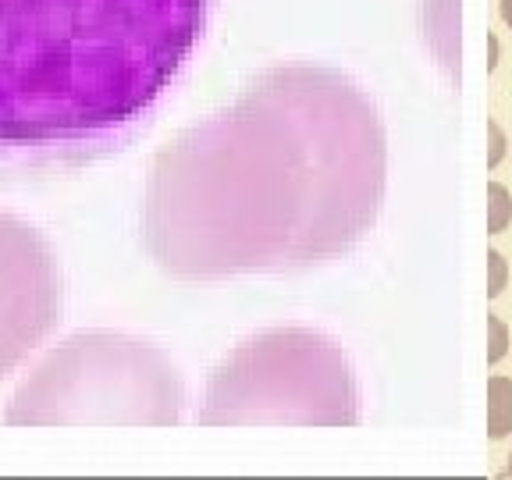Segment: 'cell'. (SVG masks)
<instances>
[{
    "label": "cell",
    "mask_w": 512,
    "mask_h": 480,
    "mask_svg": "<svg viewBox=\"0 0 512 480\" xmlns=\"http://www.w3.org/2000/svg\"><path fill=\"white\" fill-rule=\"evenodd\" d=\"M384 192L374 96L328 64L285 61L157 153L143 242L178 281L306 271L374 232Z\"/></svg>",
    "instance_id": "6da1fadb"
},
{
    "label": "cell",
    "mask_w": 512,
    "mask_h": 480,
    "mask_svg": "<svg viewBox=\"0 0 512 480\" xmlns=\"http://www.w3.org/2000/svg\"><path fill=\"white\" fill-rule=\"evenodd\" d=\"M217 0H0V182L68 175L146 128Z\"/></svg>",
    "instance_id": "7a4b0ae2"
},
{
    "label": "cell",
    "mask_w": 512,
    "mask_h": 480,
    "mask_svg": "<svg viewBox=\"0 0 512 480\" xmlns=\"http://www.w3.org/2000/svg\"><path fill=\"white\" fill-rule=\"evenodd\" d=\"M189 392L171 356L143 338L86 331L61 342L8 399V427H178Z\"/></svg>",
    "instance_id": "3957f363"
},
{
    "label": "cell",
    "mask_w": 512,
    "mask_h": 480,
    "mask_svg": "<svg viewBox=\"0 0 512 480\" xmlns=\"http://www.w3.org/2000/svg\"><path fill=\"white\" fill-rule=\"evenodd\" d=\"M360 420L349 356L313 328H271L235 345L196 409L203 427H356Z\"/></svg>",
    "instance_id": "277c9868"
},
{
    "label": "cell",
    "mask_w": 512,
    "mask_h": 480,
    "mask_svg": "<svg viewBox=\"0 0 512 480\" xmlns=\"http://www.w3.org/2000/svg\"><path fill=\"white\" fill-rule=\"evenodd\" d=\"M64 310V278L54 249L22 217L0 214V377H8Z\"/></svg>",
    "instance_id": "5b68a950"
},
{
    "label": "cell",
    "mask_w": 512,
    "mask_h": 480,
    "mask_svg": "<svg viewBox=\"0 0 512 480\" xmlns=\"http://www.w3.org/2000/svg\"><path fill=\"white\" fill-rule=\"evenodd\" d=\"M420 18H424V40L434 61L459 86V0H424Z\"/></svg>",
    "instance_id": "8992f818"
},
{
    "label": "cell",
    "mask_w": 512,
    "mask_h": 480,
    "mask_svg": "<svg viewBox=\"0 0 512 480\" xmlns=\"http://www.w3.org/2000/svg\"><path fill=\"white\" fill-rule=\"evenodd\" d=\"M488 434L495 441L512 434V377H488Z\"/></svg>",
    "instance_id": "52a82bcc"
},
{
    "label": "cell",
    "mask_w": 512,
    "mask_h": 480,
    "mask_svg": "<svg viewBox=\"0 0 512 480\" xmlns=\"http://www.w3.org/2000/svg\"><path fill=\"white\" fill-rule=\"evenodd\" d=\"M512 224V192L502 182H488V235H502Z\"/></svg>",
    "instance_id": "ba28073f"
},
{
    "label": "cell",
    "mask_w": 512,
    "mask_h": 480,
    "mask_svg": "<svg viewBox=\"0 0 512 480\" xmlns=\"http://www.w3.org/2000/svg\"><path fill=\"white\" fill-rule=\"evenodd\" d=\"M509 345H512L509 324L498 313H488V363H502L509 356Z\"/></svg>",
    "instance_id": "9c48e42d"
},
{
    "label": "cell",
    "mask_w": 512,
    "mask_h": 480,
    "mask_svg": "<svg viewBox=\"0 0 512 480\" xmlns=\"http://www.w3.org/2000/svg\"><path fill=\"white\" fill-rule=\"evenodd\" d=\"M509 278H512V271H509V260H505L498 249H488V296L491 299H498L509 288Z\"/></svg>",
    "instance_id": "30bf717a"
},
{
    "label": "cell",
    "mask_w": 512,
    "mask_h": 480,
    "mask_svg": "<svg viewBox=\"0 0 512 480\" xmlns=\"http://www.w3.org/2000/svg\"><path fill=\"white\" fill-rule=\"evenodd\" d=\"M505 150H509V139H505L502 125H498V121L491 118V121H488V168H491V171H495L498 164H502Z\"/></svg>",
    "instance_id": "8fae6325"
},
{
    "label": "cell",
    "mask_w": 512,
    "mask_h": 480,
    "mask_svg": "<svg viewBox=\"0 0 512 480\" xmlns=\"http://www.w3.org/2000/svg\"><path fill=\"white\" fill-rule=\"evenodd\" d=\"M488 47H491V68H498V40H495V36H488Z\"/></svg>",
    "instance_id": "7c38bea8"
},
{
    "label": "cell",
    "mask_w": 512,
    "mask_h": 480,
    "mask_svg": "<svg viewBox=\"0 0 512 480\" xmlns=\"http://www.w3.org/2000/svg\"><path fill=\"white\" fill-rule=\"evenodd\" d=\"M502 22L512 29V0H502Z\"/></svg>",
    "instance_id": "4fadbf2b"
},
{
    "label": "cell",
    "mask_w": 512,
    "mask_h": 480,
    "mask_svg": "<svg viewBox=\"0 0 512 480\" xmlns=\"http://www.w3.org/2000/svg\"><path fill=\"white\" fill-rule=\"evenodd\" d=\"M505 477H512V456H509V463H505Z\"/></svg>",
    "instance_id": "5bb4252c"
}]
</instances>
